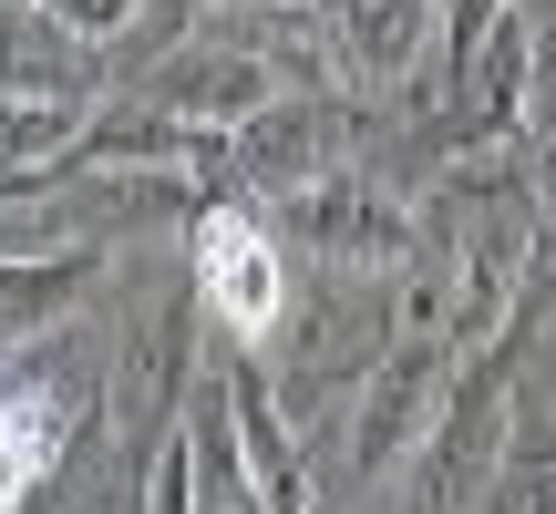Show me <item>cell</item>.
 <instances>
[{"label": "cell", "mask_w": 556, "mask_h": 514, "mask_svg": "<svg viewBox=\"0 0 556 514\" xmlns=\"http://www.w3.org/2000/svg\"><path fill=\"white\" fill-rule=\"evenodd\" d=\"M422 21H433V0H340V52L361 73H402L422 52Z\"/></svg>", "instance_id": "3957f363"}, {"label": "cell", "mask_w": 556, "mask_h": 514, "mask_svg": "<svg viewBox=\"0 0 556 514\" xmlns=\"http://www.w3.org/2000/svg\"><path fill=\"white\" fill-rule=\"evenodd\" d=\"M197 298L227 319V330H248V339H268V319H278V298H289V278H278V247H268V227L258 217H206L197 227Z\"/></svg>", "instance_id": "6da1fadb"}, {"label": "cell", "mask_w": 556, "mask_h": 514, "mask_svg": "<svg viewBox=\"0 0 556 514\" xmlns=\"http://www.w3.org/2000/svg\"><path fill=\"white\" fill-rule=\"evenodd\" d=\"M165 103H186V114H268L278 103V73L268 62H197V73H165Z\"/></svg>", "instance_id": "5b68a950"}, {"label": "cell", "mask_w": 556, "mask_h": 514, "mask_svg": "<svg viewBox=\"0 0 556 514\" xmlns=\"http://www.w3.org/2000/svg\"><path fill=\"white\" fill-rule=\"evenodd\" d=\"M52 433H62V412H52V401L0 381V514H11V504H21V484L52 463Z\"/></svg>", "instance_id": "277c9868"}, {"label": "cell", "mask_w": 556, "mask_h": 514, "mask_svg": "<svg viewBox=\"0 0 556 514\" xmlns=\"http://www.w3.org/2000/svg\"><path fill=\"white\" fill-rule=\"evenodd\" d=\"M73 134V114H11L0 103V155H41V144H62Z\"/></svg>", "instance_id": "8992f818"}, {"label": "cell", "mask_w": 556, "mask_h": 514, "mask_svg": "<svg viewBox=\"0 0 556 514\" xmlns=\"http://www.w3.org/2000/svg\"><path fill=\"white\" fill-rule=\"evenodd\" d=\"M340 134H351L340 114H278L268 103V114L248 124V176L258 185H309V176H330Z\"/></svg>", "instance_id": "7a4b0ae2"}]
</instances>
